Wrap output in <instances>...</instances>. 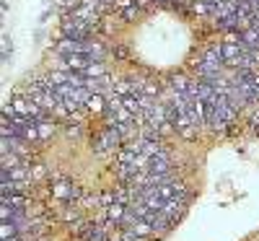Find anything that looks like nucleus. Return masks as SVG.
<instances>
[{"label": "nucleus", "instance_id": "obj_1", "mask_svg": "<svg viewBox=\"0 0 259 241\" xmlns=\"http://www.w3.org/2000/svg\"><path fill=\"white\" fill-rule=\"evenodd\" d=\"M60 50L114 125L150 140L259 112V0H73Z\"/></svg>", "mask_w": 259, "mask_h": 241}]
</instances>
